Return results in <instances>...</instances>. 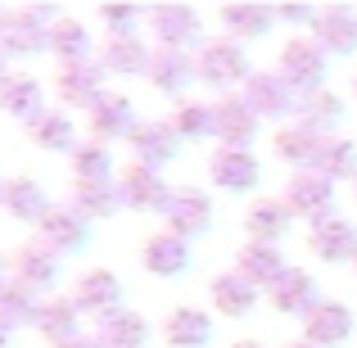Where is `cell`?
I'll use <instances>...</instances> for the list:
<instances>
[{
    "label": "cell",
    "mask_w": 357,
    "mask_h": 348,
    "mask_svg": "<svg viewBox=\"0 0 357 348\" xmlns=\"http://www.w3.org/2000/svg\"><path fill=\"white\" fill-rule=\"evenodd\" d=\"M195 73H199L204 86H213L218 96H236L244 91V82L253 77L249 50L231 36H208V41L195 50Z\"/></svg>",
    "instance_id": "cell-1"
},
{
    "label": "cell",
    "mask_w": 357,
    "mask_h": 348,
    "mask_svg": "<svg viewBox=\"0 0 357 348\" xmlns=\"http://www.w3.org/2000/svg\"><path fill=\"white\" fill-rule=\"evenodd\" d=\"M240 96L262 122H280V127H285V122L298 118V91L289 86L276 68H253V77L244 82Z\"/></svg>",
    "instance_id": "cell-2"
},
{
    "label": "cell",
    "mask_w": 357,
    "mask_h": 348,
    "mask_svg": "<svg viewBox=\"0 0 357 348\" xmlns=\"http://www.w3.org/2000/svg\"><path fill=\"white\" fill-rule=\"evenodd\" d=\"M54 9L50 5H23V9H9L5 18V32H0V45H5L9 59H27V54H41L50 50V27H54Z\"/></svg>",
    "instance_id": "cell-3"
},
{
    "label": "cell",
    "mask_w": 357,
    "mask_h": 348,
    "mask_svg": "<svg viewBox=\"0 0 357 348\" xmlns=\"http://www.w3.org/2000/svg\"><path fill=\"white\" fill-rule=\"evenodd\" d=\"M145 27H149V36H154V45H167V50H199L208 36H204V18H199V9H190V5H154V9H145Z\"/></svg>",
    "instance_id": "cell-4"
},
{
    "label": "cell",
    "mask_w": 357,
    "mask_h": 348,
    "mask_svg": "<svg viewBox=\"0 0 357 348\" xmlns=\"http://www.w3.org/2000/svg\"><path fill=\"white\" fill-rule=\"evenodd\" d=\"M326 68H331V54L312 41V36H289L280 45V59H276V73L298 91V96H312V91L326 86Z\"/></svg>",
    "instance_id": "cell-5"
},
{
    "label": "cell",
    "mask_w": 357,
    "mask_h": 348,
    "mask_svg": "<svg viewBox=\"0 0 357 348\" xmlns=\"http://www.w3.org/2000/svg\"><path fill=\"white\" fill-rule=\"evenodd\" d=\"M185 140L176 136V127L167 118H140L136 131L127 136V149H131V163H145L154 172H163L176 154H181Z\"/></svg>",
    "instance_id": "cell-6"
},
{
    "label": "cell",
    "mask_w": 357,
    "mask_h": 348,
    "mask_svg": "<svg viewBox=\"0 0 357 348\" xmlns=\"http://www.w3.org/2000/svg\"><path fill=\"white\" fill-rule=\"evenodd\" d=\"M163 222H167V231L181 235V240L208 235L213 231V195L199 190V186H176L167 209H163Z\"/></svg>",
    "instance_id": "cell-7"
},
{
    "label": "cell",
    "mask_w": 357,
    "mask_h": 348,
    "mask_svg": "<svg viewBox=\"0 0 357 348\" xmlns=\"http://www.w3.org/2000/svg\"><path fill=\"white\" fill-rule=\"evenodd\" d=\"M208 181L227 195H249L262 181V163L253 149H236V145H213L208 154Z\"/></svg>",
    "instance_id": "cell-8"
},
{
    "label": "cell",
    "mask_w": 357,
    "mask_h": 348,
    "mask_svg": "<svg viewBox=\"0 0 357 348\" xmlns=\"http://www.w3.org/2000/svg\"><path fill=\"white\" fill-rule=\"evenodd\" d=\"M136 105H131L127 91H105L96 105L86 109V136L100 140V145H114V140H127L136 131Z\"/></svg>",
    "instance_id": "cell-9"
},
{
    "label": "cell",
    "mask_w": 357,
    "mask_h": 348,
    "mask_svg": "<svg viewBox=\"0 0 357 348\" xmlns=\"http://www.w3.org/2000/svg\"><path fill=\"white\" fill-rule=\"evenodd\" d=\"M68 298L77 303L82 317L105 321L109 312H118V308H122V280H118V271H109V267H86L77 280H73Z\"/></svg>",
    "instance_id": "cell-10"
},
{
    "label": "cell",
    "mask_w": 357,
    "mask_h": 348,
    "mask_svg": "<svg viewBox=\"0 0 357 348\" xmlns=\"http://www.w3.org/2000/svg\"><path fill=\"white\" fill-rule=\"evenodd\" d=\"M280 199L289 204L294 218H307V227H312V222H321V218H331V213H335V181H326L321 172L303 167V172H289L285 195H280Z\"/></svg>",
    "instance_id": "cell-11"
},
{
    "label": "cell",
    "mask_w": 357,
    "mask_h": 348,
    "mask_svg": "<svg viewBox=\"0 0 357 348\" xmlns=\"http://www.w3.org/2000/svg\"><path fill=\"white\" fill-rule=\"evenodd\" d=\"M105 77L109 73L100 68V59H82V63H63L59 73H54V100H59L63 109H91L100 96H105Z\"/></svg>",
    "instance_id": "cell-12"
},
{
    "label": "cell",
    "mask_w": 357,
    "mask_h": 348,
    "mask_svg": "<svg viewBox=\"0 0 357 348\" xmlns=\"http://www.w3.org/2000/svg\"><path fill=\"white\" fill-rule=\"evenodd\" d=\"M118 195H122V209H131V213H163L167 199H172V186L154 167L127 163L118 172Z\"/></svg>",
    "instance_id": "cell-13"
},
{
    "label": "cell",
    "mask_w": 357,
    "mask_h": 348,
    "mask_svg": "<svg viewBox=\"0 0 357 348\" xmlns=\"http://www.w3.org/2000/svg\"><path fill=\"white\" fill-rule=\"evenodd\" d=\"M36 240H41L45 249H54V253L63 258V253L86 249V240H91V222L82 218V213L73 209L68 199H63V204H50V213L36 222Z\"/></svg>",
    "instance_id": "cell-14"
},
{
    "label": "cell",
    "mask_w": 357,
    "mask_h": 348,
    "mask_svg": "<svg viewBox=\"0 0 357 348\" xmlns=\"http://www.w3.org/2000/svg\"><path fill=\"white\" fill-rule=\"evenodd\" d=\"M353 326H357V317H353L349 303H340V298H321V303L303 317V340L312 348H344L353 340Z\"/></svg>",
    "instance_id": "cell-15"
},
{
    "label": "cell",
    "mask_w": 357,
    "mask_h": 348,
    "mask_svg": "<svg viewBox=\"0 0 357 348\" xmlns=\"http://www.w3.org/2000/svg\"><path fill=\"white\" fill-rule=\"evenodd\" d=\"M307 253H312L317 262H331V267L353 262L357 258V227L349 218H340V213L312 222V227H307Z\"/></svg>",
    "instance_id": "cell-16"
},
{
    "label": "cell",
    "mask_w": 357,
    "mask_h": 348,
    "mask_svg": "<svg viewBox=\"0 0 357 348\" xmlns=\"http://www.w3.org/2000/svg\"><path fill=\"white\" fill-rule=\"evenodd\" d=\"M59 253L54 249H45L41 240H23L14 253H9V276L18 280V285H27V289H54L59 285Z\"/></svg>",
    "instance_id": "cell-17"
},
{
    "label": "cell",
    "mask_w": 357,
    "mask_h": 348,
    "mask_svg": "<svg viewBox=\"0 0 357 348\" xmlns=\"http://www.w3.org/2000/svg\"><path fill=\"white\" fill-rule=\"evenodd\" d=\"M145 82L154 91H163V96H172V100H185L190 82H199V73H195V54L190 50H167V45H154L149 68H145Z\"/></svg>",
    "instance_id": "cell-18"
},
{
    "label": "cell",
    "mask_w": 357,
    "mask_h": 348,
    "mask_svg": "<svg viewBox=\"0 0 357 348\" xmlns=\"http://www.w3.org/2000/svg\"><path fill=\"white\" fill-rule=\"evenodd\" d=\"M262 118L253 114L249 105H244V96L236 91V96H222L213 100V140L218 145H236V149H249L253 136H258Z\"/></svg>",
    "instance_id": "cell-19"
},
{
    "label": "cell",
    "mask_w": 357,
    "mask_h": 348,
    "mask_svg": "<svg viewBox=\"0 0 357 348\" xmlns=\"http://www.w3.org/2000/svg\"><path fill=\"white\" fill-rule=\"evenodd\" d=\"M267 303L276 308L280 317H298V321H303V317L321 303V285H317V276L307 267H285V276L267 289Z\"/></svg>",
    "instance_id": "cell-20"
},
{
    "label": "cell",
    "mask_w": 357,
    "mask_h": 348,
    "mask_svg": "<svg viewBox=\"0 0 357 348\" xmlns=\"http://www.w3.org/2000/svg\"><path fill=\"white\" fill-rule=\"evenodd\" d=\"M307 36H312L326 54H353L357 50V9L353 5H326V9H317Z\"/></svg>",
    "instance_id": "cell-21"
},
{
    "label": "cell",
    "mask_w": 357,
    "mask_h": 348,
    "mask_svg": "<svg viewBox=\"0 0 357 348\" xmlns=\"http://www.w3.org/2000/svg\"><path fill=\"white\" fill-rule=\"evenodd\" d=\"M190 240H181V235H172V231H154L145 244H140V267L149 271V276H163V280H172V276H181L185 267H190Z\"/></svg>",
    "instance_id": "cell-22"
},
{
    "label": "cell",
    "mask_w": 357,
    "mask_h": 348,
    "mask_svg": "<svg viewBox=\"0 0 357 348\" xmlns=\"http://www.w3.org/2000/svg\"><path fill=\"white\" fill-rule=\"evenodd\" d=\"M158 335H163L167 348H208L213 344V312H204L195 303H181L163 317Z\"/></svg>",
    "instance_id": "cell-23"
},
{
    "label": "cell",
    "mask_w": 357,
    "mask_h": 348,
    "mask_svg": "<svg viewBox=\"0 0 357 348\" xmlns=\"http://www.w3.org/2000/svg\"><path fill=\"white\" fill-rule=\"evenodd\" d=\"M32 331L41 335L45 344H68V340H77L82 335V312H77V303H73L68 294H45L41 298V308H36V321H32Z\"/></svg>",
    "instance_id": "cell-24"
},
{
    "label": "cell",
    "mask_w": 357,
    "mask_h": 348,
    "mask_svg": "<svg viewBox=\"0 0 357 348\" xmlns=\"http://www.w3.org/2000/svg\"><path fill=\"white\" fill-rule=\"evenodd\" d=\"M289 227H294V213H289V204L280 195H262V199H253L244 209V231L258 244H280L289 235Z\"/></svg>",
    "instance_id": "cell-25"
},
{
    "label": "cell",
    "mask_w": 357,
    "mask_h": 348,
    "mask_svg": "<svg viewBox=\"0 0 357 348\" xmlns=\"http://www.w3.org/2000/svg\"><path fill=\"white\" fill-rule=\"evenodd\" d=\"M258 294H262V289L253 285V280H244L236 267L218 271V276L208 280V298H213V312L231 317V321H240V317H249L253 308H258Z\"/></svg>",
    "instance_id": "cell-26"
},
{
    "label": "cell",
    "mask_w": 357,
    "mask_h": 348,
    "mask_svg": "<svg viewBox=\"0 0 357 348\" xmlns=\"http://www.w3.org/2000/svg\"><path fill=\"white\" fill-rule=\"evenodd\" d=\"M149 54H154V45H149L145 36H105L96 59L109 77H145Z\"/></svg>",
    "instance_id": "cell-27"
},
{
    "label": "cell",
    "mask_w": 357,
    "mask_h": 348,
    "mask_svg": "<svg viewBox=\"0 0 357 348\" xmlns=\"http://www.w3.org/2000/svg\"><path fill=\"white\" fill-rule=\"evenodd\" d=\"M222 32L231 36V41H258V36H267L271 27L280 23L276 18V5H262V0H249V5H222Z\"/></svg>",
    "instance_id": "cell-28"
},
{
    "label": "cell",
    "mask_w": 357,
    "mask_h": 348,
    "mask_svg": "<svg viewBox=\"0 0 357 348\" xmlns=\"http://www.w3.org/2000/svg\"><path fill=\"white\" fill-rule=\"evenodd\" d=\"M317 145H321V131H312L307 122H285V127H276V136H271V154L280 158V163L289 167V172H303V167H312L317 158Z\"/></svg>",
    "instance_id": "cell-29"
},
{
    "label": "cell",
    "mask_w": 357,
    "mask_h": 348,
    "mask_svg": "<svg viewBox=\"0 0 357 348\" xmlns=\"http://www.w3.org/2000/svg\"><path fill=\"white\" fill-rule=\"evenodd\" d=\"M91 50H96V36H91L86 18H77V14H59V18H54V27H50V54L59 59V68H63V63L96 59Z\"/></svg>",
    "instance_id": "cell-30"
},
{
    "label": "cell",
    "mask_w": 357,
    "mask_h": 348,
    "mask_svg": "<svg viewBox=\"0 0 357 348\" xmlns=\"http://www.w3.org/2000/svg\"><path fill=\"white\" fill-rule=\"evenodd\" d=\"M45 86L32 77V73H14V77L0 86V114L5 118H14V122H32L36 114H45Z\"/></svg>",
    "instance_id": "cell-31"
},
{
    "label": "cell",
    "mask_w": 357,
    "mask_h": 348,
    "mask_svg": "<svg viewBox=\"0 0 357 348\" xmlns=\"http://www.w3.org/2000/svg\"><path fill=\"white\" fill-rule=\"evenodd\" d=\"M236 271L244 280H253V285L267 294L271 285H276L280 276H285V258H280L276 244H258V240H244L240 253H236Z\"/></svg>",
    "instance_id": "cell-32"
},
{
    "label": "cell",
    "mask_w": 357,
    "mask_h": 348,
    "mask_svg": "<svg viewBox=\"0 0 357 348\" xmlns=\"http://www.w3.org/2000/svg\"><path fill=\"white\" fill-rule=\"evenodd\" d=\"M23 131H27V140H32L36 149H45V154H73V149L82 145L77 127H73V118L63 114V109H45V114H36Z\"/></svg>",
    "instance_id": "cell-33"
},
{
    "label": "cell",
    "mask_w": 357,
    "mask_h": 348,
    "mask_svg": "<svg viewBox=\"0 0 357 348\" xmlns=\"http://www.w3.org/2000/svg\"><path fill=\"white\" fill-rule=\"evenodd\" d=\"M0 209H5L14 222L36 227V222L50 213V195L41 190L36 176H9V181H5V204H0Z\"/></svg>",
    "instance_id": "cell-34"
},
{
    "label": "cell",
    "mask_w": 357,
    "mask_h": 348,
    "mask_svg": "<svg viewBox=\"0 0 357 348\" xmlns=\"http://www.w3.org/2000/svg\"><path fill=\"white\" fill-rule=\"evenodd\" d=\"M96 340L105 348H145L149 340V321L136 312V308H118L105 321H96Z\"/></svg>",
    "instance_id": "cell-35"
},
{
    "label": "cell",
    "mask_w": 357,
    "mask_h": 348,
    "mask_svg": "<svg viewBox=\"0 0 357 348\" xmlns=\"http://www.w3.org/2000/svg\"><path fill=\"white\" fill-rule=\"evenodd\" d=\"M68 204L86 222H100V218H114L122 209V195H118V181H73L68 186Z\"/></svg>",
    "instance_id": "cell-36"
},
{
    "label": "cell",
    "mask_w": 357,
    "mask_h": 348,
    "mask_svg": "<svg viewBox=\"0 0 357 348\" xmlns=\"http://www.w3.org/2000/svg\"><path fill=\"white\" fill-rule=\"evenodd\" d=\"M312 172H321L326 181H353L357 176V140L349 136H321L317 145V158H312Z\"/></svg>",
    "instance_id": "cell-37"
},
{
    "label": "cell",
    "mask_w": 357,
    "mask_h": 348,
    "mask_svg": "<svg viewBox=\"0 0 357 348\" xmlns=\"http://www.w3.org/2000/svg\"><path fill=\"white\" fill-rule=\"evenodd\" d=\"M68 167H73V181H118L109 145H100V140H91V136L68 154Z\"/></svg>",
    "instance_id": "cell-38"
},
{
    "label": "cell",
    "mask_w": 357,
    "mask_h": 348,
    "mask_svg": "<svg viewBox=\"0 0 357 348\" xmlns=\"http://www.w3.org/2000/svg\"><path fill=\"white\" fill-rule=\"evenodd\" d=\"M344 118V96L331 86L312 91V96H298V122H307L312 131H321V136H331V127Z\"/></svg>",
    "instance_id": "cell-39"
},
{
    "label": "cell",
    "mask_w": 357,
    "mask_h": 348,
    "mask_svg": "<svg viewBox=\"0 0 357 348\" xmlns=\"http://www.w3.org/2000/svg\"><path fill=\"white\" fill-rule=\"evenodd\" d=\"M36 308H41V294L27 285H18L14 276L0 280V321L14 331V326H32L36 321Z\"/></svg>",
    "instance_id": "cell-40"
},
{
    "label": "cell",
    "mask_w": 357,
    "mask_h": 348,
    "mask_svg": "<svg viewBox=\"0 0 357 348\" xmlns=\"http://www.w3.org/2000/svg\"><path fill=\"white\" fill-rule=\"evenodd\" d=\"M167 122L176 127L181 140H208L213 136V100H195V96L176 100L172 114H167Z\"/></svg>",
    "instance_id": "cell-41"
},
{
    "label": "cell",
    "mask_w": 357,
    "mask_h": 348,
    "mask_svg": "<svg viewBox=\"0 0 357 348\" xmlns=\"http://www.w3.org/2000/svg\"><path fill=\"white\" fill-rule=\"evenodd\" d=\"M96 18L105 23L109 36H140V27H145V9L136 5H100Z\"/></svg>",
    "instance_id": "cell-42"
},
{
    "label": "cell",
    "mask_w": 357,
    "mask_h": 348,
    "mask_svg": "<svg viewBox=\"0 0 357 348\" xmlns=\"http://www.w3.org/2000/svg\"><path fill=\"white\" fill-rule=\"evenodd\" d=\"M276 18H280V23H289V27H312L317 9L312 5H276Z\"/></svg>",
    "instance_id": "cell-43"
},
{
    "label": "cell",
    "mask_w": 357,
    "mask_h": 348,
    "mask_svg": "<svg viewBox=\"0 0 357 348\" xmlns=\"http://www.w3.org/2000/svg\"><path fill=\"white\" fill-rule=\"evenodd\" d=\"M54 348H105L96 340V335H77V340H68V344H54Z\"/></svg>",
    "instance_id": "cell-44"
},
{
    "label": "cell",
    "mask_w": 357,
    "mask_h": 348,
    "mask_svg": "<svg viewBox=\"0 0 357 348\" xmlns=\"http://www.w3.org/2000/svg\"><path fill=\"white\" fill-rule=\"evenodd\" d=\"M9 77H14V73H9V54H5V45H0V86H5Z\"/></svg>",
    "instance_id": "cell-45"
},
{
    "label": "cell",
    "mask_w": 357,
    "mask_h": 348,
    "mask_svg": "<svg viewBox=\"0 0 357 348\" xmlns=\"http://www.w3.org/2000/svg\"><path fill=\"white\" fill-rule=\"evenodd\" d=\"M231 348H267V344H262V340H236Z\"/></svg>",
    "instance_id": "cell-46"
},
{
    "label": "cell",
    "mask_w": 357,
    "mask_h": 348,
    "mask_svg": "<svg viewBox=\"0 0 357 348\" xmlns=\"http://www.w3.org/2000/svg\"><path fill=\"white\" fill-rule=\"evenodd\" d=\"M0 348H9V326L0 321Z\"/></svg>",
    "instance_id": "cell-47"
},
{
    "label": "cell",
    "mask_w": 357,
    "mask_h": 348,
    "mask_svg": "<svg viewBox=\"0 0 357 348\" xmlns=\"http://www.w3.org/2000/svg\"><path fill=\"white\" fill-rule=\"evenodd\" d=\"M285 348H312V344H307V340H294V344H285Z\"/></svg>",
    "instance_id": "cell-48"
},
{
    "label": "cell",
    "mask_w": 357,
    "mask_h": 348,
    "mask_svg": "<svg viewBox=\"0 0 357 348\" xmlns=\"http://www.w3.org/2000/svg\"><path fill=\"white\" fill-rule=\"evenodd\" d=\"M5 18H9V9H0V32H5Z\"/></svg>",
    "instance_id": "cell-49"
},
{
    "label": "cell",
    "mask_w": 357,
    "mask_h": 348,
    "mask_svg": "<svg viewBox=\"0 0 357 348\" xmlns=\"http://www.w3.org/2000/svg\"><path fill=\"white\" fill-rule=\"evenodd\" d=\"M353 100H357V68H353Z\"/></svg>",
    "instance_id": "cell-50"
},
{
    "label": "cell",
    "mask_w": 357,
    "mask_h": 348,
    "mask_svg": "<svg viewBox=\"0 0 357 348\" xmlns=\"http://www.w3.org/2000/svg\"><path fill=\"white\" fill-rule=\"evenodd\" d=\"M0 280H5V258H0Z\"/></svg>",
    "instance_id": "cell-51"
},
{
    "label": "cell",
    "mask_w": 357,
    "mask_h": 348,
    "mask_svg": "<svg viewBox=\"0 0 357 348\" xmlns=\"http://www.w3.org/2000/svg\"><path fill=\"white\" fill-rule=\"evenodd\" d=\"M0 204H5V181H0Z\"/></svg>",
    "instance_id": "cell-52"
},
{
    "label": "cell",
    "mask_w": 357,
    "mask_h": 348,
    "mask_svg": "<svg viewBox=\"0 0 357 348\" xmlns=\"http://www.w3.org/2000/svg\"><path fill=\"white\" fill-rule=\"evenodd\" d=\"M353 199H357V176H353Z\"/></svg>",
    "instance_id": "cell-53"
},
{
    "label": "cell",
    "mask_w": 357,
    "mask_h": 348,
    "mask_svg": "<svg viewBox=\"0 0 357 348\" xmlns=\"http://www.w3.org/2000/svg\"><path fill=\"white\" fill-rule=\"evenodd\" d=\"M353 271H357V258H353Z\"/></svg>",
    "instance_id": "cell-54"
}]
</instances>
